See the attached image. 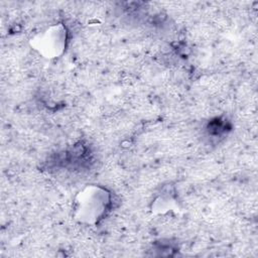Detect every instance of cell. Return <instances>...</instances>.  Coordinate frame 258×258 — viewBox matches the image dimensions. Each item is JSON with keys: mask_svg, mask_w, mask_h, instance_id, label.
Returning a JSON list of instances; mask_svg holds the SVG:
<instances>
[{"mask_svg": "<svg viewBox=\"0 0 258 258\" xmlns=\"http://www.w3.org/2000/svg\"><path fill=\"white\" fill-rule=\"evenodd\" d=\"M111 206V192L104 186L88 184L80 189L72 203L73 219L86 226L99 224Z\"/></svg>", "mask_w": 258, "mask_h": 258, "instance_id": "cell-1", "label": "cell"}, {"mask_svg": "<svg viewBox=\"0 0 258 258\" xmlns=\"http://www.w3.org/2000/svg\"><path fill=\"white\" fill-rule=\"evenodd\" d=\"M68 42V30L63 23L50 24L35 32L28 40L29 46L40 56L53 59L62 55Z\"/></svg>", "mask_w": 258, "mask_h": 258, "instance_id": "cell-2", "label": "cell"}, {"mask_svg": "<svg viewBox=\"0 0 258 258\" xmlns=\"http://www.w3.org/2000/svg\"><path fill=\"white\" fill-rule=\"evenodd\" d=\"M177 194L176 187L172 183L162 184L150 201V213L154 216H160L178 211L180 209V201Z\"/></svg>", "mask_w": 258, "mask_h": 258, "instance_id": "cell-3", "label": "cell"}]
</instances>
